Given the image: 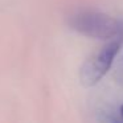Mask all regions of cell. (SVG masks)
Segmentation results:
<instances>
[{
  "label": "cell",
  "mask_w": 123,
  "mask_h": 123,
  "mask_svg": "<svg viewBox=\"0 0 123 123\" xmlns=\"http://www.w3.org/2000/svg\"><path fill=\"white\" fill-rule=\"evenodd\" d=\"M70 27L83 36L97 40L114 41L123 37V20L102 12L83 11L70 19Z\"/></svg>",
  "instance_id": "1"
},
{
  "label": "cell",
  "mask_w": 123,
  "mask_h": 123,
  "mask_svg": "<svg viewBox=\"0 0 123 123\" xmlns=\"http://www.w3.org/2000/svg\"><path fill=\"white\" fill-rule=\"evenodd\" d=\"M112 123H123V122H120V120H114Z\"/></svg>",
  "instance_id": "4"
},
{
  "label": "cell",
  "mask_w": 123,
  "mask_h": 123,
  "mask_svg": "<svg viewBox=\"0 0 123 123\" xmlns=\"http://www.w3.org/2000/svg\"><path fill=\"white\" fill-rule=\"evenodd\" d=\"M120 118H122V122H123V106L120 107Z\"/></svg>",
  "instance_id": "3"
},
{
  "label": "cell",
  "mask_w": 123,
  "mask_h": 123,
  "mask_svg": "<svg viewBox=\"0 0 123 123\" xmlns=\"http://www.w3.org/2000/svg\"><path fill=\"white\" fill-rule=\"evenodd\" d=\"M119 49L120 40L110 41L83 62L80 72V80L85 87L97 85L105 77V74L111 68Z\"/></svg>",
  "instance_id": "2"
}]
</instances>
